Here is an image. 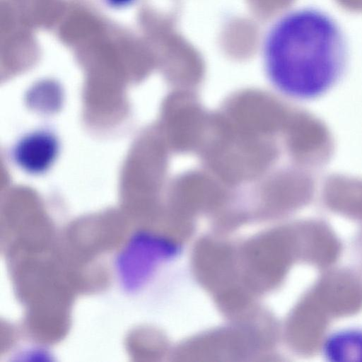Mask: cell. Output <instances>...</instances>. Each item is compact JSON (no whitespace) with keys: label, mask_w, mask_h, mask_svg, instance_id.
<instances>
[{"label":"cell","mask_w":362,"mask_h":362,"mask_svg":"<svg viewBox=\"0 0 362 362\" xmlns=\"http://www.w3.org/2000/svg\"><path fill=\"white\" fill-rule=\"evenodd\" d=\"M262 52L267 73L285 95L312 100L341 81L349 61L344 29L328 12L316 6L293 8L267 30Z\"/></svg>","instance_id":"1"},{"label":"cell","mask_w":362,"mask_h":362,"mask_svg":"<svg viewBox=\"0 0 362 362\" xmlns=\"http://www.w3.org/2000/svg\"><path fill=\"white\" fill-rule=\"evenodd\" d=\"M106 4L114 8H122L130 5L134 0H103Z\"/></svg>","instance_id":"3"},{"label":"cell","mask_w":362,"mask_h":362,"mask_svg":"<svg viewBox=\"0 0 362 362\" xmlns=\"http://www.w3.org/2000/svg\"><path fill=\"white\" fill-rule=\"evenodd\" d=\"M55 151L54 139L49 135L37 134L27 138L21 144L16 156L25 168L39 171L49 165Z\"/></svg>","instance_id":"2"}]
</instances>
